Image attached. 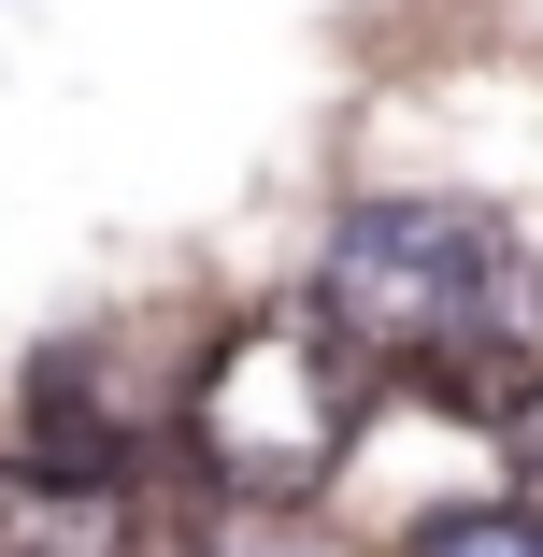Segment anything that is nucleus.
I'll return each mask as SVG.
<instances>
[{
	"instance_id": "nucleus-2",
	"label": "nucleus",
	"mask_w": 543,
	"mask_h": 557,
	"mask_svg": "<svg viewBox=\"0 0 543 557\" xmlns=\"http://www.w3.org/2000/svg\"><path fill=\"white\" fill-rule=\"evenodd\" d=\"M501 300H515V230L486 200H358L330 230V258H314V314L400 372L486 344Z\"/></svg>"
},
{
	"instance_id": "nucleus-4",
	"label": "nucleus",
	"mask_w": 543,
	"mask_h": 557,
	"mask_svg": "<svg viewBox=\"0 0 543 557\" xmlns=\"http://www.w3.org/2000/svg\"><path fill=\"white\" fill-rule=\"evenodd\" d=\"M415 557H543V500H458L415 529Z\"/></svg>"
},
{
	"instance_id": "nucleus-1",
	"label": "nucleus",
	"mask_w": 543,
	"mask_h": 557,
	"mask_svg": "<svg viewBox=\"0 0 543 557\" xmlns=\"http://www.w3.org/2000/svg\"><path fill=\"white\" fill-rule=\"evenodd\" d=\"M358 344L330 314H244L230 344L200 358V386H186V458L230 486V500H258V515H300L314 486L344 472V443H358Z\"/></svg>"
},
{
	"instance_id": "nucleus-3",
	"label": "nucleus",
	"mask_w": 543,
	"mask_h": 557,
	"mask_svg": "<svg viewBox=\"0 0 543 557\" xmlns=\"http://www.w3.org/2000/svg\"><path fill=\"white\" fill-rule=\"evenodd\" d=\"M129 486L100 458H0V557H129Z\"/></svg>"
},
{
	"instance_id": "nucleus-5",
	"label": "nucleus",
	"mask_w": 543,
	"mask_h": 557,
	"mask_svg": "<svg viewBox=\"0 0 543 557\" xmlns=\"http://www.w3.org/2000/svg\"><path fill=\"white\" fill-rule=\"evenodd\" d=\"M501 458H515V486L543 500V372H515V386H501Z\"/></svg>"
}]
</instances>
